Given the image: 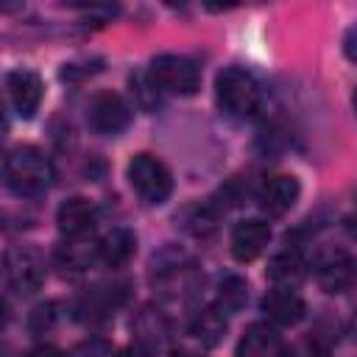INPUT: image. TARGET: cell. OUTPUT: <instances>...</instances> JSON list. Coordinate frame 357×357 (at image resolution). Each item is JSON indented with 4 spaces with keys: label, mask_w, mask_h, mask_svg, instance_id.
Wrapping results in <instances>:
<instances>
[{
    "label": "cell",
    "mask_w": 357,
    "mask_h": 357,
    "mask_svg": "<svg viewBox=\"0 0 357 357\" xmlns=\"http://www.w3.org/2000/svg\"><path fill=\"white\" fill-rule=\"evenodd\" d=\"M131 92H134V98H137V103H139L142 109H156V106H159L162 89L153 84L151 73H137V75H131Z\"/></svg>",
    "instance_id": "obj_21"
},
{
    "label": "cell",
    "mask_w": 357,
    "mask_h": 357,
    "mask_svg": "<svg viewBox=\"0 0 357 357\" xmlns=\"http://www.w3.org/2000/svg\"><path fill=\"white\" fill-rule=\"evenodd\" d=\"M226 329H229L226 315H223L220 310H215V307H204V310H198V312L190 318V335H192L201 346H206V349L218 346V343L226 337Z\"/></svg>",
    "instance_id": "obj_18"
},
{
    "label": "cell",
    "mask_w": 357,
    "mask_h": 357,
    "mask_svg": "<svg viewBox=\"0 0 357 357\" xmlns=\"http://www.w3.org/2000/svg\"><path fill=\"white\" fill-rule=\"evenodd\" d=\"M123 298H126V293H123V287H109V284H100V287H92L89 293H84L81 298H78V304H75V312H78V318L81 321H106V318H112L114 315V310L123 304Z\"/></svg>",
    "instance_id": "obj_14"
},
{
    "label": "cell",
    "mask_w": 357,
    "mask_h": 357,
    "mask_svg": "<svg viewBox=\"0 0 357 357\" xmlns=\"http://www.w3.org/2000/svg\"><path fill=\"white\" fill-rule=\"evenodd\" d=\"M117 357H153L151 351H148V346H142V343H134V346H128V349H123Z\"/></svg>",
    "instance_id": "obj_25"
},
{
    "label": "cell",
    "mask_w": 357,
    "mask_h": 357,
    "mask_svg": "<svg viewBox=\"0 0 357 357\" xmlns=\"http://www.w3.org/2000/svg\"><path fill=\"white\" fill-rule=\"evenodd\" d=\"M354 109H357V92H354Z\"/></svg>",
    "instance_id": "obj_30"
},
{
    "label": "cell",
    "mask_w": 357,
    "mask_h": 357,
    "mask_svg": "<svg viewBox=\"0 0 357 357\" xmlns=\"http://www.w3.org/2000/svg\"><path fill=\"white\" fill-rule=\"evenodd\" d=\"M215 98H218L220 112H226L234 120H245V117L257 114V109L262 103V86L251 70L231 64L218 73Z\"/></svg>",
    "instance_id": "obj_2"
},
{
    "label": "cell",
    "mask_w": 357,
    "mask_h": 357,
    "mask_svg": "<svg viewBox=\"0 0 357 357\" xmlns=\"http://www.w3.org/2000/svg\"><path fill=\"white\" fill-rule=\"evenodd\" d=\"M343 53H346V59L351 64H357V25H351L346 31V36H343Z\"/></svg>",
    "instance_id": "obj_24"
},
{
    "label": "cell",
    "mask_w": 357,
    "mask_h": 357,
    "mask_svg": "<svg viewBox=\"0 0 357 357\" xmlns=\"http://www.w3.org/2000/svg\"><path fill=\"white\" fill-rule=\"evenodd\" d=\"M346 231H349L351 240H357V212H351V215L346 218Z\"/></svg>",
    "instance_id": "obj_27"
},
{
    "label": "cell",
    "mask_w": 357,
    "mask_h": 357,
    "mask_svg": "<svg viewBox=\"0 0 357 357\" xmlns=\"http://www.w3.org/2000/svg\"><path fill=\"white\" fill-rule=\"evenodd\" d=\"M137 332H139L142 337L159 343V340L167 337V318L159 315V312H153V310H145V312L139 315V321H137Z\"/></svg>",
    "instance_id": "obj_22"
},
{
    "label": "cell",
    "mask_w": 357,
    "mask_h": 357,
    "mask_svg": "<svg viewBox=\"0 0 357 357\" xmlns=\"http://www.w3.org/2000/svg\"><path fill=\"white\" fill-rule=\"evenodd\" d=\"M86 123L95 134L117 137L131 126V106L117 92H98L86 106Z\"/></svg>",
    "instance_id": "obj_6"
},
{
    "label": "cell",
    "mask_w": 357,
    "mask_h": 357,
    "mask_svg": "<svg viewBox=\"0 0 357 357\" xmlns=\"http://www.w3.org/2000/svg\"><path fill=\"white\" fill-rule=\"evenodd\" d=\"M271 243V223L262 218H245L231 231V254L237 262H254Z\"/></svg>",
    "instance_id": "obj_11"
},
{
    "label": "cell",
    "mask_w": 357,
    "mask_h": 357,
    "mask_svg": "<svg viewBox=\"0 0 357 357\" xmlns=\"http://www.w3.org/2000/svg\"><path fill=\"white\" fill-rule=\"evenodd\" d=\"M3 178L6 187L20 198H36L50 190L53 184V165L50 159L33 145H17L3 159Z\"/></svg>",
    "instance_id": "obj_1"
},
{
    "label": "cell",
    "mask_w": 357,
    "mask_h": 357,
    "mask_svg": "<svg viewBox=\"0 0 357 357\" xmlns=\"http://www.w3.org/2000/svg\"><path fill=\"white\" fill-rule=\"evenodd\" d=\"M25 357H61V354H59V349H53V346H36V349H31Z\"/></svg>",
    "instance_id": "obj_26"
},
{
    "label": "cell",
    "mask_w": 357,
    "mask_h": 357,
    "mask_svg": "<svg viewBox=\"0 0 357 357\" xmlns=\"http://www.w3.org/2000/svg\"><path fill=\"white\" fill-rule=\"evenodd\" d=\"M126 176H128V184L131 190L151 206H159L170 198L173 192V176L167 170V165L151 153H137L128 167H126Z\"/></svg>",
    "instance_id": "obj_3"
},
{
    "label": "cell",
    "mask_w": 357,
    "mask_h": 357,
    "mask_svg": "<svg viewBox=\"0 0 357 357\" xmlns=\"http://www.w3.org/2000/svg\"><path fill=\"white\" fill-rule=\"evenodd\" d=\"M3 271H6V282L14 293L20 296H28V293H36L45 282V259L39 251L33 248H11L6 251V259H3Z\"/></svg>",
    "instance_id": "obj_5"
},
{
    "label": "cell",
    "mask_w": 357,
    "mask_h": 357,
    "mask_svg": "<svg viewBox=\"0 0 357 357\" xmlns=\"http://www.w3.org/2000/svg\"><path fill=\"white\" fill-rule=\"evenodd\" d=\"M170 357H198V354H192L187 349H176V351H170Z\"/></svg>",
    "instance_id": "obj_28"
},
{
    "label": "cell",
    "mask_w": 357,
    "mask_h": 357,
    "mask_svg": "<svg viewBox=\"0 0 357 357\" xmlns=\"http://www.w3.org/2000/svg\"><path fill=\"white\" fill-rule=\"evenodd\" d=\"M98 223V206L89 198L73 195L67 201L59 204L56 209V226L59 231L70 240V237H86Z\"/></svg>",
    "instance_id": "obj_10"
},
{
    "label": "cell",
    "mask_w": 357,
    "mask_h": 357,
    "mask_svg": "<svg viewBox=\"0 0 357 357\" xmlns=\"http://www.w3.org/2000/svg\"><path fill=\"white\" fill-rule=\"evenodd\" d=\"M298 195H301V184H298V178L290 176V173L268 176V178L259 184V190H257L259 206H262L265 212H271V215H284V212H290V209L296 206Z\"/></svg>",
    "instance_id": "obj_8"
},
{
    "label": "cell",
    "mask_w": 357,
    "mask_h": 357,
    "mask_svg": "<svg viewBox=\"0 0 357 357\" xmlns=\"http://www.w3.org/2000/svg\"><path fill=\"white\" fill-rule=\"evenodd\" d=\"M56 262L70 271V273H81L86 271L92 262H100L98 257V243L86 240V237H70L56 248Z\"/></svg>",
    "instance_id": "obj_17"
},
{
    "label": "cell",
    "mask_w": 357,
    "mask_h": 357,
    "mask_svg": "<svg viewBox=\"0 0 357 357\" xmlns=\"http://www.w3.org/2000/svg\"><path fill=\"white\" fill-rule=\"evenodd\" d=\"M265 273L273 282V287H296L307 276V259L301 257L298 248H284L271 257Z\"/></svg>",
    "instance_id": "obj_16"
},
{
    "label": "cell",
    "mask_w": 357,
    "mask_h": 357,
    "mask_svg": "<svg viewBox=\"0 0 357 357\" xmlns=\"http://www.w3.org/2000/svg\"><path fill=\"white\" fill-rule=\"evenodd\" d=\"M259 307L273 326H296L307 312L304 298L293 287H273L271 293H265Z\"/></svg>",
    "instance_id": "obj_12"
},
{
    "label": "cell",
    "mask_w": 357,
    "mask_h": 357,
    "mask_svg": "<svg viewBox=\"0 0 357 357\" xmlns=\"http://www.w3.org/2000/svg\"><path fill=\"white\" fill-rule=\"evenodd\" d=\"M6 95H8V103H11L14 114L22 117V120H31L42 106L45 84L33 70L20 67V70H11L6 75Z\"/></svg>",
    "instance_id": "obj_7"
},
{
    "label": "cell",
    "mask_w": 357,
    "mask_h": 357,
    "mask_svg": "<svg viewBox=\"0 0 357 357\" xmlns=\"http://www.w3.org/2000/svg\"><path fill=\"white\" fill-rule=\"evenodd\" d=\"M315 279L326 293H346L357 282V262L346 251L324 254L315 262Z\"/></svg>",
    "instance_id": "obj_9"
},
{
    "label": "cell",
    "mask_w": 357,
    "mask_h": 357,
    "mask_svg": "<svg viewBox=\"0 0 357 357\" xmlns=\"http://www.w3.org/2000/svg\"><path fill=\"white\" fill-rule=\"evenodd\" d=\"M181 223L184 231L195 234V237H206L218 229V220H220V209L215 204H195V206H187L181 212V218H176Z\"/></svg>",
    "instance_id": "obj_20"
},
{
    "label": "cell",
    "mask_w": 357,
    "mask_h": 357,
    "mask_svg": "<svg viewBox=\"0 0 357 357\" xmlns=\"http://www.w3.org/2000/svg\"><path fill=\"white\" fill-rule=\"evenodd\" d=\"M134 254H137V234L126 226H114L98 240V257L112 271L126 268L134 259Z\"/></svg>",
    "instance_id": "obj_13"
},
{
    "label": "cell",
    "mask_w": 357,
    "mask_h": 357,
    "mask_svg": "<svg viewBox=\"0 0 357 357\" xmlns=\"http://www.w3.org/2000/svg\"><path fill=\"white\" fill-rule=\"evenodd\" d=\"M53 321H56V304H53V301L36 304V307L31 310V315H28V329H31L33 335H42V332H47V329L53 326Z\"/></svg>",
    "instance_id": "obj_23"
},
{
    "label": "cell",
    "mask_w": 357,
    "mask_h": 357,
    "mask_svg": "<svg viewBox=\"0 0 357 357\" xmlns=\"http://www.w3.org/2000/svg\"><path fill=\"white\" fill-rule=\"evenodd\" d=\"M234 357H287L273 324H251L237 343Z\"/></svg>",
    "instance_id": "obj_15"
},
{
    "label": "cell",
    "mask_w": 357,
    "mask_h": 357,
    "mask_svg": "<svg viewBox=\"0 0 357 357\" xmlns=\"http://www.w3.org/2000/svg\"><path fill=\"white\" fill-rule=\"evenodd\" d=\"M245 301H248V282L243 276H237V273H229V276L220 279L212 307L220 310L223 315H234V312H240L245 307Z\"/></svg>",
    "instance_id": "obj_19"
},
{
    "label": "cell",
    "mask_w": 357,
    "mask_h": 357,
    "mask_svg": "<svg viewBox=\"0 0 357 357\" xmlns=\"http://www.w3.org/2000/svg\"><path fill=\"white\" fill-rule=\"evenodd\" d=\"M153 84L170 95H195L201 86V70L192 59L178 53H159L148 67Z\"/></svg>",
    "instance_id": "obj_4"
},
{
    "label": "cell",
    "mask_w": 357,
    "mask_h": 357,
    "mask_svg": "<svg viewBox=\"0 0 357 357\" xmlns=\"http://www.w3.org/2000/svg\"><path fill=\"white\" fill-rule=\"evenodd\" d=\"M351 335H354V340H357V312H354V318H351Z\"/></svg>",
    "instance_id": "obj_29"
}]
</instances>
